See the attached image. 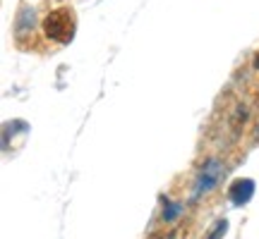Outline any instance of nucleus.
<instances>
[{
	"label": "nucleus",
	"instance_id": "1",
	"mask_svg": "<svg viewBox=\"0 0 259 239\" xmlns=\"http://www.w3.org/2000/svg\"><path fill=\"white\" fill-rule=\"evenodd\" d=\"M74 34V10L63 0H58L56 5L46 10V15L41 17V36L46 38L51 46H65L67 41H72Z\"/></svg>",
	"mask_w": 259,
	"mask_h": 239
},
{
	"label": "nucleus",
	"instance_id": "2",
	"mask_svg": "<svg viewBox=\"0 0 259 239\" xmlns=\"http://www.w3.org/2000/svg\"><path fill=\"white\" fill-rule=\"evenodd\" d=\"M223 175H226V165H223L221 158L216 156L204 158L202 167L197 172V180H194V199H202L206 194H211L223 180Z\"/></svg>",
	"mask_w": 259,
	"mask_h": 239
},
{
	"label": "nucleus",
	"instance_id": "3",
	"mask_svg": "<svg viewBox=\"0 0 259 239\" xmlns=\"http://www.w3.org/2000/svg\"><path fill=\"white\" fill-rule=\"evenodd\" d=\"M252 194H254V182L252 180H235L231 184V189H228V196H231V201L235 206L247 203L252 199Z\"/></svg>",
	"mask_w": 259,
	"mask_h": 239
},
{
	"label": "nucleus",
	"instance_id": "4",
	"mask_svg": "<svg viewBox=\"0 0 259 239\" xmlns=\"http://www.w3.org/2000/svg\"><path fill=\"white\" fill-rule=\"evenodd\" d=\"M183 211H185V206H183V203L166 199L163 208H161V222H163V225H173V222L183 215Z\"/></svg>",
	"mask_w": 259,
	"mask_h": 239
},
{
	"label": "nucleus",
	"instance_id": "5",
	"mask_svg": "<svg viewBox=\"0 0 259 239\" xmlns=\"http://www.w3.org/2000/svg\"><path fill=\"white\" fill-rule=\"evenodd\" d=\"M226 227H228V222H226V220H219V222H216V230H213L206 239H221L223 234H226Z\"/></svg>",
	"mask_w": 259,
	"mask_h": 239
},
{
	"label": "nucleus",
	"instance_id": "6",
	"mask_svg": "<svg viewBox=\"0 0 259 239\" xmlns=\"http://www.w3.org/2000/svg\"><path fill=\"white\" fill-rule=\"evenodd\" d=\"M254 67H257V70H259V55L254 57Z\"/></svg>",
	"mask_w": 259,
	"mask_h": 239
},
{
	"label": "nucleus",
	"instance_id": "7",
	"mask_svg": "<svg viewBox=\"0 0 259 239\" xmlns=\"http://www.w3.org/2000/svg\"><path fill=\"white\" fill-rule=\"evenodd\" d=\"M151 239H154V237H151Z\"/></svg>",
	"mask_w": 259,
	"mask_h": 239
}]
</instances>
